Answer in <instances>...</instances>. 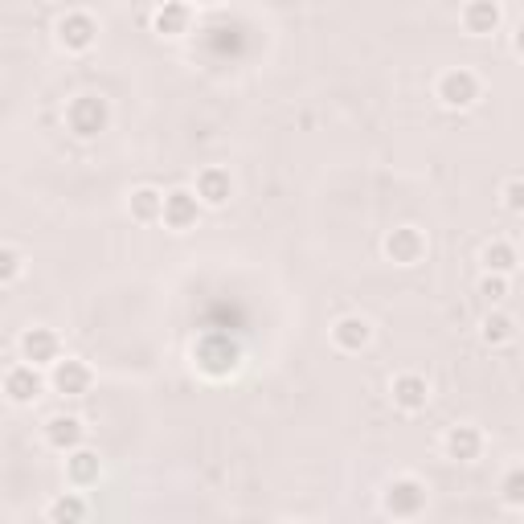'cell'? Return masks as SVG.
I'll return each mask as SVG.
<instances>
[{"mask_svg":"<svg viewBox=\"0 0 524 524\" xmlns=\"http://www.w3.org/2000/svg\"><path fill=\"white\" fill-rule=\"evenodd\" d=\"M193 361L205 377L222 381V377H234L238 365H242V344L230 336V332H205L197 344H193Z\"/></svg>","mask_w":524,"mask_h":524,"instance_id":"cell-1","label":"cell"},{"mask_svg":"<svg viewBox=\"0 0 524 524\" xmlns=\"http://www.w3.org/2000/svg\"><path fill=\"white\" fill-rule=\"evenodd\" d=\"M66 127L74 131L78 140H99L103 131L111 127V103L103 95H78V99H70Z\"/></svg>","mask_w":524,"mask_h":524,"instance_id":"cell-2","label":"cell"},{"mask_svg":"<svg viewBox=\"0 0 524 524\" xmlns=\"http://www.w3.org/2000/svg\"><path fill=\"white\" fill-rule=\"evenodd\" d=\"M381 508L389 516H398V520L422 516V508H426V484H422V479H414V475L393 479V484L385 488V496H381Z\"/></svg>","mask_w":524,"mask_h":524,"instance_id":"cell-3","label":"cell"},{"mask_svg":"<svg viewBox=\"0 0 524 524\" xmlns=\"http://www.w3.org/2000/svg\"><path fill=\"white\" fill-rule=\"evenodd\" d=\"M95 41H99V25H95L91 13H66L58 21V46L66 54H86Z\"/></svg>","mask_w":524,"mask_h":524,"instance_id":"cell-4","label":"cell"},{"mask_svg":"<svg viewBox=\"0 0 524 524\" xmlns=\"http://www.w3.org/2000/svg\"><path fill=\"white\" fill-rule=\"evenodd\" d=\"M197 217H201V201H197L193 189H172V193H164L160 222H164L168 230H193Z\"/></svg>","mask_w":524,"mask_h":524,"instance_id":"cell-5","label":"cell"},{"mask_svg":"<svg viewBox=\"0 0 524 524\" xmlns=\"http://www.w3.org/2000/svg\"><path fill=\"white\" fill-rule=\"evenodd\" d=\"M479 99V78L471 70H447L439 78V103L451 111H467Z\"/></svg>","mask_w":524,"mask_h":524,"instance_id":"cell-6","label":"cell"},{"mask_svg":"<svg viewBox=\"0 0 524 524\" xmlns=\"http://www.w3.org/2000/svg\"><path fill=\"white\" fill-rule=\"evenodd\" d=\"M385 258L398 262V267H414V262H422V258H426V238H422V230H414V226L389 230V234H385Z\"/></svg>","mask_w":524,"mask_h":524,"instance_id":"cell-7","label":"cell"},{"mask_svg":"<svg viewBox=\"0 0 524 524\" xmlns=\"http://www.w3.org/2000/svg\"><path fill=\"white\" fill-rule=\"evenodd\" d=\"M54 373H50V385H54V393H62V398H82L86 389H91V381H95V373L86 369L82 361H74V357H58L54 365H50Z\"/></svg>","mask_w":524,"mask_h":524,"instance_id":"cell-8","label":"cell"},{"mask_svg":"<svg viewBox=\"0 0 524 524\" xmlns=\"http://www.w3.org/2000/svg\"><path fill=\"white\" fill-rule=\"evenodd\" d=\"M21 357H25L29 365H37V369H46V365H54V361L62 357V340H58L50 328H25V336H21Z\"/></svg>","mask_w":524,"mask_h":524,"instance_id":"cell-9","label":"cell"},{"mask_svg":"<svg viewBox=\"0 0 524 524\" xmlns=\"http://www.w3.org/2000/svg\"><path fill=\"white\" fill-rule=\"evenodd\" d=\"M5 398L13 406H33L41 398V373H37V365L25 361V365H13L5 373Z\"/></svg>","mask_w":524,"mask_h":524,"instance_id":"cell-10","label":"cell"},{"mask_svg":"<svg viewBox=\"0 0 524 524\" xmlns=\"http://www.w3.org/2000/svg\"><path fill=\"white\" fill-rule=\"evenodd\" d=\"M197 201L209 205V209H222L230 197H234V181H230V172L226 168H201V177H197Z\"/></svg>","mask_w":524,"mask_h":524,"instance_id":"cell-11","label":"cell"},{"mask_svg":"<svg viewBox=\"0 0 524 524\" xmlns=\"http://www.w3.org/2000/svg\"><path fill=\"white\" fill-rule=\"evenodd\" d=\"M393 406L398 410H406V414H418V410H426V402H430V385H426V377H418V373H402V377H393Z\"/></svg>","mask_w":524,"mask_h":524,"instance_id":"cell-12","label":"cell"},{"mask_svg":"<svg viewBox=\"0 0 524 524\" xmlns=\"http://www.w3.org/2000/svg\"><path fill=\"white\" fill-rule=\"evenodd\" d=\"M99 475H103V459H99V451H86V447L66 451V479H70L74 488H95V484H99Z\"/></svg>","mask_w":524,"mask_h":524,"instance_id":"cell-13","label":"cell"},{"mask_svg":"<svg viewBox=\"0 0 524 524\" xmlns=\"http://www.w3.org/2000/svg\"><path fill=\"white\" fill-rule=\"evenodd\" d=\"M373 340V324L365 316H344L332 324V344L340 353H361V348Z\"/></svg>","mask_w":524,"mask_h":524,"instance_id":"cell-14","label":"cell"},{"mask_svg":"<svg viewBox=\"0 0 524 524\" xmlns=\"http://www.w3.org/2000/svg\"><path fill=\"white\" fill-rule=\"evenodd\" d=\"M82 439H86V426H82V418H74V414H54L50 422H46V443L54 447V451H74V447H82Z\"/></svg>","mask_w":524,"mask_h":524,"instance_id":"cell-15","label":"cell"},{"mask_svg":"<svg viewBox=\"0 0 524 524\" xmlns=\"http://www.w3.org/2000/svg\"><path fill=\"white\" fill-rule=\"evenodd\" d=\"M479 451H484V434H479L475 426H451L447 430V455L455 459V463H475L479 459Z\"/></svg>","mask_w":524,"mask_h":524,"instance_id":"cell-16","label":"cell"},{"mask_svg":"<svg viewBox=\"0 0 524 524\" xmlns=\"http://www.w3.org/2000/svg\"><path fill=\"white\" fill-rule=\"evenodd\" d=\"M463 29L475 33V37H488L500 29V5L496 0H471L463 9Z\"/></svg>","mask_w":524,"mask_h":524,"instance_id":"cell-17","label":"cell"},{"mask_svg":"<svg viewBox=\"0 0 524 524\" xmlns=\"http://www.w3.org/2000/svg\"><path fill=\"white\" fill-rule=\"evenodd\" d=\"M189 21H193L189 5H181V0H164V5L156 9V17H152V29L160 37H181V33H189Z\"/></svg>","mask_w":524,"mask_h":524,"instance_id":"cell-18","label":"cell"},{"mask_svg":"<svg viewBox=\"0 0 524 524\" xmlns=\"http://www.w3.org/2000/svg\"><path fill=\"white\" fill-rule=\"evenodd\" d=\"M160 209H164V193H160V189H152V185L136 189V193H131V201H127V213L136 217L140 226L160 222Z\"/></svg>","mask_w":524,"mask_h":524,"instance_id":"cell-19","label":"cell"},{"mask_svg":"<svg viewBox=\"0 0 524 524\" xmlns=\"http://www.w3.org/2000/svg\"><path fill=\"white\" fill-rule=\"evenodd\" d=\"M516 246L512 242H488L484 246V267H488V275H512L516 271Z\"/></svg>","mask_w":524,"mask_h":524,"instance_id":"cell-20","label":"cell"},{"mask_svg":"<svg viewBox=\"0 0 524 524\" xmlns=\"http://www.w3.org/2000/svg\"><path fill=\"white\" fill-rule=\"evenodd\" d=\"M479 336H484L488 348H500V344H508V340L516 336V320H512L508 312H492V316L484 320V332H479Z\"/></svg>","mask_w":524,"mask_h":524,"instance_id":"cell-21","label":"cell"},{"mask_svg":"<svg viewBox=\"0 0 524 524\" xmlns=\"http://www.w3.org/2000/svg\"><path fill=\"white\" fill-rule=\"evenodd\" d=\"M46 516L58 520V524H66V520H86V504H82L78 496H58V500L46 508Z\"/></svg>","mask_w":524,"mask_h":524,"instance_id":"cell-22","label":"cell"},{"mask_svg":"<svg viewBox=\"0 0 524 524\" xmlns=\"http://www.w3.org/2000/svg\"><path fill=\"white\" fill-rule=\"evenodd\" d=\"M21 271H25V258H21L13 246H0V287L17 283V279H21Z\"/></svg>","mask_w":524,"mask_h":524,"instance_id":"cell-23","label":"cell"},{"mask_svg":"<svg viewBox=\"0 0 524 524\" xmlns=\"http://www.w3.org/2000/svg\"><path fill=\"white\" fill-rule=\"evenodd\" d=\"M504 504L508 508H524V467H512L504 475Z\"/></svg>","mask_w":524,"mask_h":524,"instance_id":"cell-24","label":"cell"},{"mask_svg":"<svg viewBox=\"0 0 524 524\" xmlns=\"http://www.w3.org/2000/svg\"><path fill=\"white\" fill-rule=\"evenodd\" d=\"M479 295H484L488 303H500L508 295V275H488L484 283H479Z\"/></svg>","mask_w":524,"mask_h":524,"instance_id":"cell-25","label":"cell"},{"mask_svg":"<svg viewBox=\"0 0 524 524\" xmlns=\"http://www.w3.org/2000/svg\"><path fill=\"white\" fill-rule=\"evenodd\" d=\"M504 209H508V213H520V209H524V181H520V177H512V181L504 185Z\"/></svg>","mask_w":524,"mask_h":524,"instance_id":"cell-26","label":"cell"},{"mask_svg":"<svg viewBox=\"0 0 524 524\" xmlns=\"http://www.w3.org/2000/svg\"><path fill=\"white\" fill-rule=\"evenodd\" d=\"M197 5H205V9H209V5H222V0H197Z\"/></svg>","mask_w":524,"mask_h":524,"instance_id":"cell-27","label":"cell"}]
</instances>
